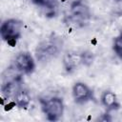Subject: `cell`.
<instances>
[{"instance_id":"obj_1","label":"cell","mask_w":122,"mask_h":122,"mask_svg":"<svg viewBox=\"0 0 122 122\" xmlns=\"http://www.w3.org/2000/svg\"><path fill=\"white\" fill-rule=\"evenodd\" d=\"M22 27L23 23L17 19L6 20L0 28V34L2 39L11 46L14 45L16 40L21 35Z\"/></svg>"},{"instance_id":"obj_2","label":"cell","mask_w":122,"mask_h":122,"mask_svg":"<svg viewBox=\"0 0 122 122\" xmlns=\"http://www.w3.org/2000/svg\"><path fill=\"white\" fill-rule=\"evenodd\" d=\"M42 109L49 120L54 121L61 117L64 111V105L60 98L51 97L42 102Z\"/></svg>"},{"instance_id":"obj_3","label":"cell","mask_w":122,"mask_h":122,"mask_svg":"<svg viewBox=\"0 0 122 122\" xmlns=\"http://www.w3.org/2000/svg\"><path fill=\"white\" fill-rule=\"evenodd\" d=\"M15 67L23 73H30L33 71L35 64L32 56L29 52H20L14 61Z\"/></svg>"},{"instance_id":"obj_4","label":"cell","mask_w":122,"mask_h":122,"mask_svg":"<svg viewBox=\"0 0 122 122\" xmlns=\"http://www.w3.org/2000/svg\"><path fill=\"white\" fill-rule=\"evenodd\" d=\"M72 94H73L75 101L78 103L86 102V101L90 100L92 96V91L90 90V88L86 84L80 83V82L75 83V85L73 86Z\"/></svg>"},{"instance_id":"obj_5","label":"cell","mask_w":122,"mask_h":122,"mask_svg":"<svg viewBox=\"0 0 122 122\" xmlns=\"http://www.w3.org/2000/svg\"><path fill=\"white\" fill-rule=\"evenodd\" d=\"M102 103L109 109H114V108L118 107L116 96L111 91H107V92H105L103 93V95H102Z\"/></svg>"},{"instance_id":"obj_6","label":"cell","mask_w":122,"mask_h":122,"mask_svg":"<svg viewBox=\"0 0 122 122\" xmlns=\"http://www.w3.org/2000/svg\"><path fill=\"white\" fill-rule=\"evenodd\" d=\"M14 100H15V103L17 106H19L20 108H26L30 101V98L28 94V92L24 90H19L15 92L14 94Z\"/></svg>"},{"instance_id":"obj_7","label":"cell","mask_w":122,"mask_h":122,"mask_svg":"<svg viewBox=\"0 0 122 122\" xmlns=\"http://www.w3.org/2000/svg\"><path fill=\"white\" fill-rule=\"evenodd\" d=\"M113 50L115 53L120 58H122V33L115 39L114 44H113Z\"/></svg>"},{"instance_id":"obj_8","label":"cell","mask_w":122,"mask_h":122,"mask_svg":"<svg viewBox=\"0 0 122 122\" xmlns=\"http://www.w3.org/2000/svg\"><path fill=\"white\" fill-rule=\"evenodd\" d=\"M31 1L37 5H44L45 4V0H31Z\"/></svg>"}]
</instances>
